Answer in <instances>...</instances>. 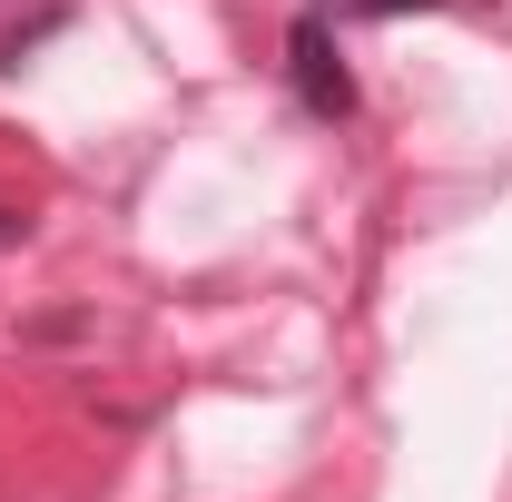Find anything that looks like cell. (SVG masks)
I'll return each mask as SVG.
<instances>
[{
	"label": "cell",
	"mask_w": 512,
	"mask_h": 502,
	"mask_svg": "<svg viewBox=\"0 0 512 502\" xmlns=\"http://www.w3.org/2000/svg\"><path fill=\"white\" fill-rule=\"evenodd\" d=\"M286 79H296V109L306 119H355V69L335 50V20L325 10H296V30H286Z\"/></svg>",
	"instance_id": "obj_1"
},
{
	"label": "cell",
	"mask_w": 512,
	"mask_h": 502,
	"mask_svg": "<svg viewBox=\"0 0 512 502\" xmlns=\"http://www.w3.org/2000/svg\"><path fill=\"white\" fill-rule=\"evenodd\" d=\"M335 10H355V20H404V10H444V0H335Z\"/></svg>",
	"instance_id": "obj_2"
},
{
	"label": "cell",
	"mask_w": 512,
	"mask_h": 502,
	"mask_svg": "<svg viewBox=\"0 0 512 502\" xmlns=\"http://www.w3.org/2000/svg\"><path fill=\"white\" fill-rule=\"evenodd\" d=\"M20 237H30V217H20V207H0V247H20Z\"/></svg>",
	"instance_id": "obj_3"
}]
</instances>
